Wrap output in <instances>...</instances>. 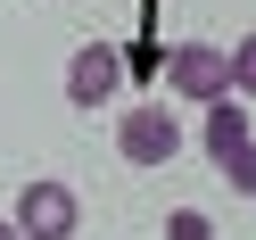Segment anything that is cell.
<instances>
[{"label": "cell", "mask_w": 256, "mask_h": 240, "mask_svg": "<svg viewBox=\"0 0 256 240\" xmlns=\"http://www.w3.org/2000/svg\"><path fill=\"white\" fill-rule=\"evenodd\" d=\"M0 240H25V232H17V215H0Z\"/></svg>", "instance_id": "9"}, {"label": "cell", "mask_w": 256, "mask_h": 240, "mask_svg": "<svg viewBox=\"0 0 256 240\" xmlns=\"http://www.w3.org/2000/svg\"><path fill=\"white\" fill-rule=\"evenodd\" d=\"M166 91L190 108H206L215 91H232V50H215V42H174L166 50Z\"/></svg>", "instance_id": "1"}, {"label": "cell", "mask_w": 256, "mask_h": 240, "mask_svg": "<svg viewBox=\"0 0 256 240\" xmlns=\"http://www.w3.org/2000/svg\"><path fill=\"white\" fill-rule=\"evenodd\" d=\"M116 149H124V166H166V157L182 149V124L149 100V108H132V116H116Z\"/></svg>", "instance_id": "3"}, {"label": "cell", "mask_w": 256, "mask_h": 240, "mask_svg": "<svg viewBox=\"0 0 256 240\" xmlns=\"http://www.w3.org/2000/svg\"><path fill=\"white\" fill-rule=\"evenodd\" d=\"M116 83H124V58L108 50V42H83V50L66 58V100H74V108H108Z\"/></svg>", "instance_id": "4"}, {"label": "cell", "mask_w": 256, "mask_h": 240, "mask_svg": "<svg viewBox=\"0 0 256 240\" xmlns=\"http://www.w3.org/2000/svg\"><path fill=\"white\" fill-rule=\"evenodd\" d=\"M198 141H206V157H232L240 141H248V100H240V91H215V100H206V124H198Z\"/></svg>", "instance_id": "5"}, {"label": "cell", "mask_w": 256, "mask_h": 240, "mask_svg": "<svg viewBox=\"0 0 256 240\" xmlns=\"http://www.w3.org/2000/svg\"><path fill=\"white\" fill-rule=\"evenodd\" d=\"M74 223H83V199L66 182H25L17 190V232L25 240H74Z\"/></svg>", "instance_id": "2"}, {"label": "cell", "mask_w": 256, "mask_h": 240, "mask_svg": "<svg viewBox=\"0 0 256 240\" xmlns=\"http://www.w3.org/2000/svg\"><path fill=\"white\" fill-rule=\"evenodd\" d=\"M232 91H240V100H256V34L232 42Z\"/></svg>", "instance_id": "7"}, {"label": "cell", "mask_w": 256, "mask_h": 240, "mask_svg": "<svg viewBox=\"0 0 256 240\" xmlns=\"http://www.w3.org/2000/svg\"><path fill=\"white\" fill-rule=\"evenodd\" d=\"M223 182H232V190H240V199H256V133H248V141H240V149H232V157H223Z\"/></svg>", "instance_id": "6"}, {"label": "cell", "mask_w": 256, "mask_h": 240, "mask_svg": "<svg viewBox=\"0 0 256 240\" xmlns=\"http://www.w3.org/2000/svg\"><path fill=\"white\" fill-rule=\"evenodd\" d=\"M166 240H215V223H206L198 207H174V215H166Z\"/></svg>", "instance_id": "8"}]
</instances>
